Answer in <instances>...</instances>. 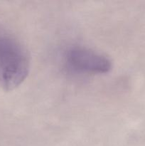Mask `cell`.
<instances>
[{
    "label": "cell",
    "instance_id": "cell-1",
    "mask_svg": "<svg viewBox=\"0 0 145 146\" xmlns=\"http://www.w3.org/2000/svg\"><path fill=\"white\" fill-rule=\"evenodd\" d=\"M30 68L26 48L16 39L0 34V84L11 91L26 78Z\"/></svg>",
    "mask_w": 145,
    "mask_h": 146
},
{
    "label": "cell",
    "instance_id": "cell-2",
    "mask_svg": "<svg viewBox=\"0 0 145 146\" xmlns=\"http://www.w3.org/2000/svg\"><path fill=\"white\" fill-rule=\"evenodd\" d=\"M66 57L70 66L79 72L105 74L112 68V62L107 57L81 46L71 47Z\"/></svg>",
    "mask_w": 145,
    "mask_h": 146
}]
</instances>
